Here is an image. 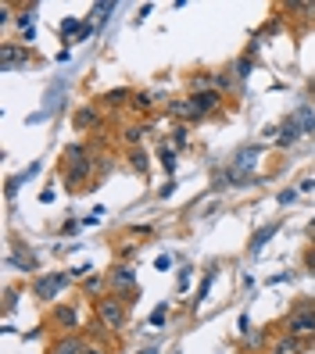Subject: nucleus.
<instances>
[{"label": "nucleus", "instance_id": "f257e3e1", "mask_svg": "<svg viewBox=\"0 0 315 354\" xmlns=\"http://www.w3.org/2000/svg\"><path fill=\"white\" fill-rule=\"evenodd\" d=\"M93 176V158H90V147H69L65 151V165H61V179H65L69 190H82ZM90 190V186H87Z\"/></svg>", "mask_w": 315, "mask_h": 354}, {"label": "nucleus", "instance_id": "f03ea898", "mask_svg": "<svg viewBox=\"0 0 315 354\" xmlns=\"http://www.w3.org/2000/svg\"><path fill=\"white\" fill-rule=\"evenodd\" d=\"M93 319L108 329V333H122L129 322V301H122L115 294H104L93 301Z\"/></svg>", "mask_w": 315, "mask_h": 354}, {"label": "nucleus", "instance_id": "7ed1b4c3", "mask_svg": "<svg viewBox=\"0 0 315 354\" xmlns=\"http://www.w3.org/2000/svg\"><path fill=\"white\" fill-rule=\"evenodd\" d=\"M283 333H287V337H298V340L315 337V301L301 297V301H298V308H294L290 315H287Z\"/></svg>", "mask_w": 315, "mask_h": 354}, {"label": "nucleus", "instance_id": "20e7f679", "mask_svg": "<svg viewBox=\"0 0 315 354\" xmlns=\"http://www.w3.org/2000/svg\"><path fill=\"white\" fill-rule=\"evenodd\" d=\"M69 283H72L69 272H44V276L33 283V297H36V301H44V304H51Z\"/></svg>", "mask_w": 315, "mask_h": 354}, {"label": "nucleus", "instance_id": "39448f33", "mask_svg": "<svg viewBox=\"0 0 315 354\" xmlns=\"http://www.w3.org/2000/svg\"><path fill=\"white\" fill-rule=\"evenodd\" d=\"M108 294H115L122 301L136 294V272L129 265H111L108 268Z\"/></svg>", "mask_w": 315, "mask_h": 354}, {"label": "nucleus", "instance_id": "423d86ee", "mask_svg": "<svg viewBox=\"0 0 315 354\" xmlns=\"http://www.w3.org/2000/svg\"><path fill=\"white\" fill-rule=\"evenodd\" d=\"M190 104L197 108V115H201V118H208V115L222 111L226 93H222V90H197V93H190Z\"/></svg>", "mask_w": 315, "mask_h": 354}, {"label": "nucleus", "instance_id": "0eeeda50", "mask_svg": "<svg viewBox=\"0 0 315 354\" xmlns=\"http://www.w3.org/2000/svg\"><path fill=\"white\" fill-rule=\"evenodd\" d=\"M33 61V54L26 50V44H4L0 47V65H4V72H18L26 68Z\"/></svg>", "mask_w": 315, "mask_h": 354}, {"label": "nucleus", "instance_id": "6e6552de", "mask_svg": "<svg viewBox=\"0 0 315 354\" xmlns=\"http://www.w3.org/2000/svg\"><path fill=\"white\" fill-rule=\"evenodd\" d=\"M51 322H54V329H61V333H75V329H79V308H75V304H54Z\"/></svg>", "mask_w": 315, "mask_h": 354}, {"label": "nucleus", "instance_id": "1a4fd4ad", "mask_svg": "<svg viewBox=\"0 0 315 354\" xmlns=\"http://www.w3.org/2000/svg\"><path fill=\"white\" fill-rule=\"evenodd\" d=\"M87 347H90L87 337H79V333H61L47 354H87Z\"/></svg>", "mask_w": 315, "mask_h": 354}, {"label": "nucleus", "instance_id": "9d476101", "mask_svg": "<svg viewBox=\"0 0 315 354\" xmlns=\"http://www.w3.org/2000/svg\"><path fill=\"white\" fill-rule=\"evenodd\" d=\"M154 126H151V122H133V126H122V143H125V147H143V140H147V133H151Z\"/></svg>", "mask_w": 315, "mask_h": 354}, {"label": "nucleus", "instance_id": "9b49d317", "mask_svg": "<svg viewBox=\"0 0 315 354\" xmlns=\"http://www.w3.org/2000/svg\"><path fill=\"white\" fill-rule=\"evenodd\" d=\"M169 115L179 118V122H201L197 108L190 104V97H179V100H169Z\"/></svg>", "mask_w": 315, "mask_h": 354}, {"label": "nucleus", "instance_id": "f8f14e48", "mask_svg": "<svg viewBox=\"0 0 315 354\" xmlns=\"http://www.w3.org/2000/svg\"><path fill=\"white\" fill-rule=\"evenodd\" d=\"M305 129H301V122H298V115H290V118H283V126H280V136H276V143L280 147H290L294 140H298Z\"/></svg>", "mask_w": 315, "mask_h": 354}, {"label": "nucleus", "instance_id": "ddd939ff", "mask_svg": "<svg viewBox=\"0 0 315 354\" xmlns=\"http://www.w3.org/2000/svg\"><path fill=\"white\" fill-rule=\"evenodd\" d=\"M75 129H97L100 126V108H93V104H87V108L75 111Z\"/></svg>", "mask_w": 315, "mask_h": 354}, {"label": "nucleus", "instance_id": "4468645a", "mask_svg": "<svg viewBox=\"0 0 315 354\" xmlns=\"http://www.w3.org/2000/svg\"><path fill=\"white\" fill-rule=\"evenodd\" d=\"M269 354H301V340H298V337H287V333H283V337L269 347Z\"/></svg>", "mask_w": 315, "mask_h": 354}, {"label": "nucleus", "instance_id": "2eb2a0df", "mask_svg": "<svg viewBox=\"0 0 315 354\" xmlns=\"http://www.w3.org/2000/svg\"><path fill=\"white\" fill-rule=\"evenodd\" d=\"M82 290H87V294H93V301L104 297V290H108V272H97V276H90V279H82Z\"/></svg>", "mask_w": 315, "mask_h": 354}, {"label": "nucleus", "instance_id": "dca6fc26", "mask_svg": "<svg viewBox=\"0 0 315 354\" xmlns=\"http://www.w3.org/2000/svg\"><path fill=\"white\" fill-rule=\"evenodd\" d=\"M125 100H133L129 90H108V93L100 97V108H122Z\"/></svg>", "mask_w": 315, "mask_h": 354}, {"label": "nucleus", "instance_id": "f3484780", "mask_svg": "<svg viewBox=\"0 0 315 354\" xmlns=\"http://www.w3.org/2000/svg\"><path fill=\"white\" fill-rule=\"evenodd\" d=\"M276 229H280V222H272V225H262V229H258V233H255V236H251V254H258V251H262V247H265V240H269L272 233H276Z\"/></svg>", "mask_w": 315, "mask_h": 354}, {"label": "nucleus", "instance_id": "a211bd4d", "mask_svg": "<svg viewBox=\"0 0 315 354\" xmlns=\"http://www.w3.org/2000/svg\"><path fill=\"white\" fill-rule=\"evenodd\" d=\"M125 158H129V165H133V172L147 176V169H151V161H147V151H143V147H133V151L125 154Z\"/></svg>", "mask_w": 315, "mask_h": 354}, {"label": "nucleus", "instance_id": "6ab92c4d", "mask_svg": "<svg viewBox=\"0 0 315 354\" xmlns=\"http://www.w3.org/2000/svg\"><path fill=\"white\" fill-rule=\"evenodd\" d=\"M212 86L222 90V93H229V90L237 86V72H229V68H226V72H215V75H212Z\"/></svg>", "mask_w": 315, "mask_h": 354}, {"label": "nucleus", "instance_id": "aec40b11", "mask_svg": "<svg viewBox=\"0 0 315 354\" xmlns=\"http://www.w3.org/2000/svg\"><path fill=\"white\" fill-rule=\"evenodd\" d=\"M158 161H161V169L169 172V179H172V172H176V161H179V158H176V147H169V143H165V147L158 151Z\"/></svg>", "mask_w": 315, "mask_h": 354}, {"label": "nucleus", "instance_id": "412c9836", "mask_svg": "<svg viewBox=\"0 0 315 354\" xmlns=\"http://www.w3.org/2000/svg\"><path fill=\"white\" fill-rule=\"evenodd\" d=\"M129 108H133V111H151V108H154V93H133Z\"/></svg>", "mask_w": 315, "mask_h": 354}, {"label": "nucleus", "instance_id": "4be33fe9", "mask_svg": "<svg viewBox=\"0 0 315 354\" xmlns=\"http://www.w3.org/2000/svg\"><path fill=\"white\" fill-rule=\"evenodd\" d=\"M294 115H298V122H301V129H305V133L315 129V111H312V108H301V111H294Z\"/></svg>", "mask_w": 315, "mask_h": 354}, {"label": "nucleus", "instance_id": "5701e85b", "mask_svg": "<svg viewBox=\"0 0 315 354\" xmlns=\"http://www.w3.org/2000/svg\"><path fill=\"white\" fill-rule=\"evenodd\" d=\"M18 29L26 32V39H33V8H29V11H22V15H18Z\"/></svg>", "mask_w": 315, "mask_h": 354}, {"label": "nucleus", "instance_id": "b1692460", "mask_svg": "<svg viewBox=\"0 0 315 354\" xmlns=\"http://www.w3.org/2000/svg\"><path fill=\"white\" fill-rule=\"evenodd\" d=\"M233 72H237V79H247V75H251V54H244V57L237 61Z\"/></svg>", "mask_w": 315, "mask_h": 354}, {"label": "nucleus", "instance_id": "393cba45", "mask_svg": "<svg viewBox=\"0 0 315 354\" xmlns=\"http://www.w3.org/2000/svg\"><path fill=\"white\" fill-rule=\"evenodd\" d=\"M165 315H169V304H161V308L154 311V315H151V326H161V322H165Z\"/></svg>", "mask_w": 315, "mask_h": 354}, {"label": "nucleus", "instance_id": "a878e982", "mask_svg": "<svg viewBox=\"0 0 315 354\" xmlns=\"http://www.w3.org/2000/svg\"><path fill=\"white\" fill-rule=\"evenodd\" d=\"M172 194H176V183L169 179V183H165V186H161V190H158V197H172Z\"/></svg>", "mask_w": 315, "mask_h": 354}, {"label": "nucleus", "instance_id": "bb28decb", "mask_svg": "<svg viewBox=\"0 0 315 354\" xmlns=\"http://www.w3.org/2000/svg\"><path fill=\"white\" fill-rule=\"evenodd\" d=\"M8 22H11V8L4 4V8H0V26H8Z\"/></svg>", "mask_w": 315, "mask_h": 354}, {"label": "nucleus", "instance_id": "cd10ccee", "mask_svg": "<svg viewBox=\"0 0 315 354\" xmlns=\"http://www.w3.org/2000/svg\"><path fill=\"white\" fill-rule=\"evenodd\" d=\"M154 265H158V268H169V265H172V258H169V254H158V261H154Z\"/></svg>", "mask_w": 315, "mask_h": 354}, {"label": "nucleus", "instance_id": "c85d7f7f", "mask_svg": "<svg viewBox=\"0 0 315 354\" xmlns=\"http://www.w3.org/2000/svg\"><path fill=\"white\" fill-rule=\"evenodd\" d=\"M87 354H111L108 347H87Z\"/></svg>", "mask_w": 315, "mask_h": 354}, {"label": "nucleus", "instance_id": "c756f323", "mask_svg": "<svg viewBox=\"0 0 315 354\" xmlns=\"http://www.w3.org/2000/svg\"><path fill=\"white\" fill-rule=\"evenodd\" d=\"M140 354H158V351H154V347H147V351H140Z\"/></svg>", "mask_w": 315, "mask_h": 354}]
</instances>
